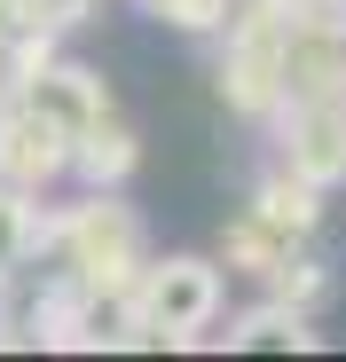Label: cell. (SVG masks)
<instances>
[{"mask_svg":"<svg viewBox=\"0 0 346 362\" xmlns=\"http://www.w3.org/2000/svg\"><path fill=\"white\" fill-rule=\"evenodd\" d=\"M268 228H283V236H307L315 221H323V181H307L299 165L292 173H275V181H260V205H252Z\"/></svg>","mask_w":346,"mask_h":362,"instance_id":"cell-8","label":"cell"},{"mask_svg":"<svg viewBox=\"0 0 346 362\" xmlns=\"http://www.w3.org/2000/svg\"><path fill=\"white\" fill-rule=\"evenodd\" d=\"M24 103H32L40 118H55L71 142L102 118V87H95L87 71H32V79H24Z\"/></svg>","mask_w":346,"mask_h":362,"instance_id":"cell-7","label":"cell"},{"mask_svg":"<svg viewBox=\"0 0 346 362\" xmlns=\"http://www.w3.org/2000/svg\"><path fill=\"white\" fill-rule=\"evenodd\" d=\"M275 291L292 299V308H307V299L323 291V268H315V260H283V268H275Z\"/></svg>","mask_w":346,"mask_h":362,"instance_id":"cell-13","label":"cell"},{"mask_svg":"<svg viewBox=\"0 0 346 362\" xmlns=\"http://www.w3.org/2000/svg\"><path fill=\"white\" fill-rule=\"evenodd\" d=\"M157 8V24H181V32H220L228 24V0H142Z\"/></svg>","mask_w":346,"mask_h":362,"instance_id":"cell-11","label":"cell"},{"mask_svg":"<svg viewBox=\"0 0 346 362\" xmlns=\"http://www.w3.org/2000/svg\"><path fill=\"white\" fill-rule=\"evenodd\" d=\"M64 236L79 245L87 284H110V291L126 284V268H134V252H142V228H134V213H126V205H110V197L79 205V213L64 221Z\"/></svg>","mask_w":346,"mask_h":362,"instance_id":"cell-3","label":"cell"},{"mask_svg":"<svg viewBox=\"0 0 346 362\" xmlns=\"http://www.w3.org/2000/svg\"><path fill=\"white\" fill-rule=\"evenodd\" d=\"M283 64H292V24H283L268 0L237 24V40H228V64H220V95L237 110H275L283 95Z\"/></svg>","mask_w":346,"mask_h":362,"instance_id":"cell-1","label":"cell"},{"mask_svg":"<svg viewBox=\"0 0 346 362\" xmlns=\"http://www.w3.org/2000/svg\"><path fill=\"white\" fill-rule=\"evenodd\" d=\"M292 32H346V0H268Z\"/></svg>","mask_w":346,"mask_h":362,"instance_id":"cell-12","label":"cell"},{"mask_svg":"<svg viewBox=\"0 0 346 362\" xmlns=\"http://www.w3.org/2000/svg\"><path fill=\"white\" fill-rule=\"evenodd\" d=\"M283 103H346V32H292Z\"/></svg>","mask_w":346,"mask_h":362,"instance_id":"cell-6","label":"cell"},{"mask_svg":"<svg viewBox=\"0 0 346 362\" xmlns=\"http://www.w3.org/2000/svg\"><path fill=\"white\" fill-rule=\"evenodd\" d=\"M79 173L95 181V189H110V181H126V173H134V134H126L110 110L79 134Z\"/></svg>","mask_w":346,"mask_h":362,"instance_id":"cell-9","label":"cell"},{"mask_svg":"<svg viewBox=\"0 0 346 362\" xmlns=\"http://www.w3.org/2000/svg\"><path fill=\"white\" fill-rule=\"evenodd\" d=\"M228 346H315V331H307V308L275 299V308H260V315H244L228 331Z\"/></svg>","mask_w":346,"mask_h":362,"instance_id":"cell-10","label":"cell"},{"mask_svg":"<svg viewBox=\"0 0 346 362\" xmlns=\"http://www.w3.org/2000/svg\"><path fill=\"white\" fill-rule=\"evenodd\" d=\"M79 158V142L55 127V118H40L32 103H16L8 118H0V173L8 181H47L55 165H71Z\"/></svg>","mask_w":346,"mask_h":362,"instance_id":"cell-4","label":"cell"},{"mask_svg":"<svg viewBox=\"0 0 346 362\" xmlns=\"http://www.w3.org/2000/svg\"><path fill=\"white\" fill-rule=\"evenodd\" d=\"M292 165L307 181H346V103H292V134H283Z\"/></svg>","mask_w":346,"mask_h":362,"instance_id":"cell-5","label":"cell"},{"mask_svg":"<svg viewBox=\"0 0 346 362\" xmlns=\"http://www.w3.org/2000/svg\"><path fill=\"white\" fill-rule=\"evenodd\" d=\"M24 236H32V221H24V205L0 189V268H8L16 252H24Z\"/></svg>","mask_w":346,"mask_h":362,"instance_id":"cell-14","label":"cell"},{"mask_svg":"<svg viewBox=\"0 0 346 362\" xmlns=\"http://www.w3.org/2000/svg\"><path fill=\"white\" fill-rule=\"evenodd\" d=\"M213 308H220V276H213L205 260H165V268H150L142 323H150L157 339H197V331L213 323Z\"/></svg>","mask_w":346,"mask_h":362,"instance_id":"cell-2","label":"cell"}]
</instances>
